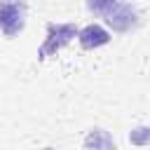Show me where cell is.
<instances>
[{"label": "cell", "instance_id": "1", "mask_svg": "<svg viewBox=\"0 0 150 150\" xmlns=\"http://www.w3.org/2000/svg\"><path fill=\"white\" fill-rule=\"evenodd\" d=\"M73 38H77L75 23H47V35L42 47L38 49V59L45 61L49 56H56L66 45L73 42Z\"/></svg>", "mask_w": 150, "mask_h": 150}, {"label": "cell", "instance_id": "2", "mask_svg": "<svg viewBox=\"0 0 150 150\" xmlns=\"http://www.w3.org/2000/svg\"><path fill=\"white\" fill-rule=\"evenodd\" d=\"M105 23L115 30V33H129L134 28L141 26V12L134 2H127V0H120L110 12L103 14Z\"/></svg>", "mask_w": 150, "mask_h": 150}, {"label": "cell", "instance_id": "3", "mask_svg": "<svg viewBox=\"0 0 150 150\" xmlns=\"http://www.w3.org/2000/svg\"><path fill=\"white\" fill-rule=\"evenodd\" d=\"M26 0H0V33L14 38L26 26Z\"/></svg>", "mask_w": 150, "mask_h": 150}, {"label": "cell", "instance_id": "4", "mask_svg": "<svg viewBox=\"0 0 150 150\" xmlns=\"http://www.w3.org/2000/svg\"><path fill=\"white\" fill-rule=\"evenodd\" d=\"M77 40H80L82 49H98V47L110 42V33L98 23H89V26L77 30Z\"/></svg>", "mask_w": 150, "mask_h": 150}, {"label": "cell", "instance_id": "5", "mask_svg": "<svg viewBox=\"0 0 150 150\" xmlns=\"http://www.w3.org/2000/svg\"><path fill=\"white\" fill-rule=\"evenodd\" d=\"M84 150H117V143L110 136V131H105L101 127H94L84 136Z\"/></svg>", "mask_w": 150, "mask_h": 150}, {"label": "cell", "instance_id": "6", "mask_svg": "<svg viewBox=\"0 0 150 150\" xmlns=\"http://www.w3.org/2000/svg\"><path fill=\"white\" fill-rule=\"evenodd\" d=\"M120 0H87V7H89V12H94V14H105V12H110L115 5H117Z\"/></svg>", "mask_w": 150, "mask_h": 150}, {"label": "cell", "instance_id": "7", "mask_svg": "<svg viewBox=\"0 0 150 150\" xmlns=\"http://www.w3.org/2000/svg\"><path fill=\"white\" fill-rule=\"evenodd\" d=\"M42 150H56V148H42Z\"/></svg>", "mask_w": 150, "mask_h": 150}]
</instances>
